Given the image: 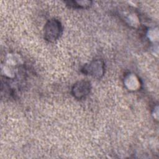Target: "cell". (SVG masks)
Returning a JSON list of instances; mask_svg holds the SVG:
<instances>
[{
    "instance_id": "cell-1",
    "label": "cell",
    "mask_w": 159,
    "mask_h": 159,
    "mask_svg": "<svg viewBox=\"0 0 159 159\" xmlns=\"http://www.w3.org/2000/svg\"><path fill=\"white\" fill-rule=\"evenodd\" d=\"M62 32V26L57 19H52L48 20L45 25V39L49 42H54L57 40Z\"/></svg>"
},
{
    "instance_id": "cell-2",
    "label": "cell",
    "mask_w": 159,
    "mask_h": 159,
    "mask_svg": "<svg viewBox=\"0 0 159 159\" xmlns=\"http://www.w3.org/2000/svg\"><path fill=\"white\" fill-rule=\"evenodd\" d=\"M90 83L86 81H81L76 83L73 88L74 96L78 99L85 97L90 91Z\"/></svg>"
}]
</instances>
